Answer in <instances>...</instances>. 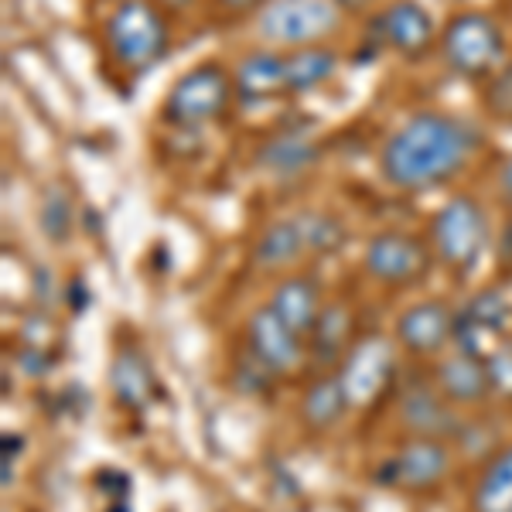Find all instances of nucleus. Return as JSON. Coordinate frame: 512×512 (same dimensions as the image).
Instances as JSON below:
<instances>
[{
    "mask_svg": "<svg viewBox=\"0 0 512 512\" xmlns=\"http://www.w3.org/2000/svg\"><path fill=\"white\" fill-rule=\"evenodd\" d=\"M482 147L475 123L454 113H414L386 137L379 151V175L400 192H431L458 178Z\"/></svg>",
    "mask_w": 512,
    "mask_h": 512,
    "instance_id": "obj_1",
    "label": "nucleus"
},
{
    "mask_svg": "<svg viewBox=\"0 0 512 512\" xmlns=\"http://www.w3.org/2000/svg\"><path fill=\"white\" fill-rule=\"evenodd\" d=\"M103 38L110 59L130 72L154 69L171 48L168 21L154 0H120L117 11L106 18Z\"/></svg>",
    "mask_w": 512,
    "mask_h": 512,
    "instance_id": "obj_2",
    "label": "nucleus"
},
{
    "mask_svg": "<svg viewBox=\"0 0 512 512\" xmlns=\"http://www.w3.org/2000/svg\"><path fill=\"white\" fill-rule=\"evenodd\" d=\"M441 55L461 79H489L506 55L502 24L489 11H461L444 24Z\"/></svg>",
    "mask_w": 512,
    "mask_h": 512,
    "instance_id": "obj_3",
    "label": "nucleus"
},
{
    "mask_svg": "<svg viewBox=\"0 0 512 512\" xmlns=\"http://www.w3.org/2000/svg\"><path fill=\"white\" fill-rule=\"evenodd\" d=\"M233 96H236V79L226 65L198 62L185 76H178L175 86L168 89V96L161 103V120L168 127H181V130L202 127V123L216 120Z\"/></svg>",
    "mask_w": 512,
    "mask_h": 512,
    "instance_id": "obj_4",
    "label": "nucleus"
},
{
    "mask_svg": "<svg viewBox=\"0 0 512 512\" xmlns=\"http://www.w3.org/2000/svg\"><path fill=\"white\" fill-rule=\"evenodd\" d=\"M342 24V7L335 0H267L256 14V35L274 48L325 45Z\"/></svg>",
    "mask_w": 512,
    "mask_h": 512,
    "instance_id": "obj_5",
    "label": "nucleus"
},
{
    "mask_svg": "<svg viewBox=\"0 0 512 512\" xmlns=\"http://www.w3.org/2000/svg\"><path fill=\"white\" fill-rule=\"evenodd\" d=\"M434 253L444 267L472 270L489 243V216L475 195H454L431 219Z\"/></svg>",
    "mask_w": 512,
    "mask_h": 512,
    "instance_id": "obj_6",
    "label": "nucleus"
},
{
    "mask_svg": "<svg viewBox=\"0 0 512 512\" xmlns=\"http://www.w3.org/2000/svg\"><path fill=\"white\" fill-rule=\"evenodd\" d=\"M427 260H431V253H427V246L420 239L386 229V233H376L366 243L362 267L383 284H410V280L427 274Z\"/></svg>",
    "mask_w": 512,
    "mask_h": 512,
    "instance_id": "obj_7",
    "label": "nucleus"
},
{
    "mask_svg": "<svg viewBox=\"0 0 512 512\" xmlns=\"http://www.w3.org/2000/svg\"><path fill=\"white\" fill-rule=\"evenodd\" d=\"M246 345L263 366L274 373H291L304 359V342L287 321L274 315V308H256L250 321H246Z\"/></svg>",
    "mask_w": 512,
    "mask_h": 512,
    "instance_id": "obj_8",
    "label": "nucleus"
},
{
    "mask_svg": "<svg viewBox=\"0 0 512 512\" xmlns=\"http://www.w3.org/2000/svg\"><path fill=\"white\" fill-rule=\"evenodd\" d=\"M376 31L383 38V45H390L396 55H407V59H420L437 38L434 18L417 0H390L379 11Z\"/></svg>",
    "mask_w": 512,
    "mask_h": 512,
    "instance_id": "obj_9",
    "label": "nucleus"
},
{
    "mask_svg": "<svg viewBox=\"0 0 512 512\" xmlns=\"http://www.w3.org/2000/svg\"><path fill=\"white\" fill-rule=\"evenodd\" d=\"M448 448L437 437H414L410 444H403L400 451L390 458V465L383 468L386 475H393L390 482L410 492L434 489L444 475H448Z\"/></svg>",
    "mask_w": 512,
    "mask_h": 512,
    "instance_id": "obj_10",
    "label": "nucleus"
},
{
    "mask_svg": "<svg viewBox=\"0 0 512 512\" xmlns=\"http://www.w3.org/2000/svg\"><path fill=\"white\" fill-rule=\"evenodd\" d=\"M393 373V345L386 338H362L342 362V383L352 403H369Z\"/></svg>",
    "mask_w": 512,
    "mask_h": 512,
    "instance_id": "obj_11",
    "label": "nucleus"
},
{
    "mask_svg": "<svg viewBox=\"0 0 512 512\" xmlns=\"http://www.w3.org/2000/svg\"><path fill=\"white\" fill-rule=\"evenodd\" d=\"M396 338L407 352L434 355L454 338V315L441 301H420L407 308L396 321Z\"/></svg>",
    "mask_w": 512,
    "mask_h": 512,
    "instance_id": "obj_12",
    "label": "nucleus"
},
{
    "mask_svg": "<svg viewBox=\"0 0 512 512\" xmlns=\"http://www.w3.org/2000/svg\"><path fill=\"white\" fill-rule=\"evenodd\" d=\"M400 417L403 427L414 431L417 437H458L461 424L458 417L451 414V403L444 400L441 390H431V386H410L400 400Z\"/></svg>",
    "mask_w": 512,
    "mask_h": 512,
    "instance_id": "obj_13",
    "label": "nucleus"
},
{
    "mask_svg": "<svg viewBox=\"0 0 512 512\" xmlns=\"http://www.w3.org/2000/svg\"><path fill=\"white\" fill-rule=\"evenodd\" d=\"M437 390L444 393L448 403H458V407H475L482 403L485 396L492 393V379H489V366L485 359L478 355H468V352H458L451 359H444L437 366Z\"/></svg>",
    "mask_w": 512,
    "mask_h": 512,
    "instance_id": "obj_14",
    "label": "nucleus"
},
{
    "mask_svg": "<svg viewBox=\"0 0 512 512\" xmlns=\"http://www.w3.org/2000/svg\"><path fill=\"white\" fill-rule=\"evenodd\" d=\"M236 79V96L243 103H260L270 96H284L287 93V79H284V52L274 48H256L246 52L233 69Z\"/></svg>",
    "mask_w": 512,
    "mask_h": 512,
    "instance_id": "obj_15",
    "label": "nucleus"
},
{
    "mask_svg": "<svg viewBox=\"0 0 512 512\" xmlns=\"http://www.w3.org/2000/svg\"><path fill=\"white\" fill-rule=\"evenodd\" d=\"M270 308L280 321L294 328L297 335L311 332L321 315V294L311 277H284L270 294Z\"/></svg>",
    "mask_w": 512,
    "mask_h": 512,
    "instance_id": "obj_16",
    "label": "nucleus"
},
{
    "mask_svg": "<svg viewBox=\"0 0 512 512\" xmlns=\"http://www.w3.org/2000/svg\"><path fill=\"white\" fill-rule=\"evenodd\" d=\"M335 72H338V52L328 45H308V48H291V52H284L287 96L311 93V89L325 86Z\"/></svg>",
    "mask_w": 512,
    "mask_h": 512,
    "instance_id": "obj_17",
    "label": "nucleus"
},
{
    "mask_svg": "<svg viewBox=\"0 0 512 512\" xmlns=\"http://www.w3.org/2000/svg\"><path fill=\"white\" fill-rule=\"evenodd\" d=\"M110 390L120 407L127 410H140L151 400V366H147L144 352L134 349V345H120L117 355H113Z\"/></svg>",
    "mask_w": 512,
    "mask_h": 512,
    "instance_id": "obj_18",
    "label": "nucleus"
},
{
    "mask_svg": "<svg viewBox=\"0 0 512 512\" xmlns=\"http://www.w3.org/2000/svg\"><path fill=\"white\" fill-rule=\"evenodd\" d=\"M308 250L304 243V233L297 226V219H280V222H270L267 229L260 233L253 246V263L260 270H284L297 263Z\"/></svg>",
    "mask_w": 512,
    "mask_h": 512,
    "instance_id": "obj_19",
    "label": "nucleus"
},
{
    "mask_svg": "<svg viewBox=\"0 0 512 512\" xmlns=\"http://www.w3.org/2000/svg\"><path fill=\"white\" fill-rule=\"evenodd\" d=\"M349 403L352 400H349V393H345L342 376H321L308 386V393H304L301 417H304V424L315 427V431H328V427H335L338 420H342Z\"/></svg>",
    "mask_w": 512,
    "mask_h": 512,
    "instance_id": "obj_20",
    "label": "nucleus"
},
{
    "mask_svg": "<svg viewBox=\"0 0 512 512\" xmlns=\"http://www.w3.org/2000/svg\"><path fill=\"white\" fill-rule=\"evenodd\" d=\"M475 512H512V448H502L485 465L475 489Z\"/></svg>",
    "mask_w": 512,
    "mask_h": 512,
    "instance_id": "obj_21",
    "label": "nucleus"
},
{
    "mask_svg": "<svg viewBox=\"0 0 512 512\" xmlns=\"http://www.w3.org/2000/svg\"><path fill=\"white\" fill-rule=\"evenodd\" d=\"M315 158V144L301 134H280L270 144H263V151L256 154V161L267 171H274V175H301V171H308L315 164Z\"/></svg>",
    "mask_w": 512,
    "mask_h": 512,
    "instance_id": "obj_22",
    "label": "nucleus"
},
{
    "mask_svg": "<svg viewBox=\"0 0 512 512\" xmlns=\"http://www.w3.org/2000/svg\"><path fill=\"white\" fill-rule=\"evenodd\" d=\"M349 338H352L349 308H345V304H328V308H321L315 328H311V349H315L321 359H335Z\"/></svg>",
    "mask_w": 512,
    "mask_h": 512,
    "instance_id": "obj_23",
    "label": "nucleus"
},
{
    "mask_svg": "<svg viewBox=\"0 0 512 512\" xmlns=\"http://www.w3.org/2000/svg\"><path fill=\"white\" fill-rule=\"evenodd\" d=\"M38 222L52 243H65L72 236V195L62 185H48L41 195Z\"/></svg>",
    "mask_w": 512,
    "mask_h": 512,
    "instance_id": "obj_24",
    "label": "nucleus"
},
{
    "mask_svg": "<svg viewBox=\"0 0 512 512\" xmlns=\"http://www.w3.org/2000/svg\"><path fill=\"white\" fill-rule=\"evenodd\" d=\"M297 226L304 233V243L315 253H332L345 243V226L328 212H308V216H297Z\"/></svg>",
    "mask_w": 512,
    "mask_h": 512,
    "instance_id": "obj_25",
    "label": "nucleus"
},
{
    "mask_svg": "<svg viewBox=\"0 0 512 512\" xmlns=\"http://www.w3.org/2000/svg\"><path fill=\"white\" fill-rule=\"evenodd\" d=\"M465 315L472 318L475 325L489 328V332L495 335L509 321V304H506V297H502L499 291H492V287H489V291H478L472 301H468Z\"/></svg>",
    "mask_w": 512,
    "mask_h": 512,
    "instance_id": "obj_26",
    "label": "nucleus"
},
{
    "mask_svg": "<svg viewBox=\"0 0 512 512\" xmlns=\"http://www.w3.org/2000/svg\"><path fill=\"white\" fill-rule=\"evenodd\" d=\"M274 376H277L274 369L263 366V362L256 359L253 352L246 355V359L236 366V386H239V390H243V393H260V390H267L270 379H274Z\"/></svg>",
    "mask_w": 512,
    "mask_h": 512,
    "instance_id": "obj_27",
    "label": "nucleus"
},
{
    "mask_svg": "<svg viewBox=\"0 0 512 512\" xmlns=\"http://www.w3.org/2000/svg\"><path fill=\"white\" fill-rule=\"evenodd\" d=\"M489 379H492V390L502 393V396H512V345H499L489 359Z\"/></svg>",
    "mask_w": 512,
    "mask_h": 512,
    "instance_id": "obj_28",
    "label": "nucleus"
},
{
    "mask_svg": "<svg viewBox=\"0 0 512 512\" xmlns=\"http://www.w3.org/2000/svg\"><path fill=\"white\" fill-rule=\"evenodd\" d=\"M489 110L495 117L512 120V65H506V72H499L489 86Z\"/></svg>",
    "mask_w": 512,
    "mask_h": 512,
    "instance_id": "obj_29",
    "label": "nucleus"
},
{
    "mask_svg": "<svg viewBox=\"0 0 512 512\" xmlns=\"http://www.w3.org/2000/svg\"><path fill=\"white\" fill-rule=\"evenodd\" d=\"M21 362H28V366H24V373H28V376H45V369H48V359L38 349L21 352Z\"/></svg>",
    "mask_w": 512,
    "mask_h": 512,
    "instance_id": "obj_30",
    "label": "nucleus"
},
{
    "mask_svg": "<svg viewBox=\"0 0 512 512\" xmlns=\"http://www.w3.org/2000/svg\"><path fill=\"white\" fill-rule=\"evenodd\" d=\"M495 181H499V195L506 198V202H512V154H509L506 161H502L499 178H495Z\"/></svg>",
    "mask_w": 512,
    "mask_h": 512,
    "instance_id": "obj_31",
    "label": "nucleus"
},
{
    "mask_svg": "<svg viewBox=\"0 0 512 512\" xmlns=\"http://www.w3.org/2000/svg\"><path fill=\"white\" fill-rule=\"evenodd\" d=\"M222 7H229V11H253V7H263L267 0H219Z\"/></svg>",
    "mask_w": 512,
    "mask_h": 512,
    "instance_id": "obj_32",
    "label": "nucleus"
},
{
    "mask_svg": "<svg viewBox=\"0 0 512 512\" xmlns=\"http://www.w3.org/2000/svg\"><path fill=\"white\" fill-rule=\"evenodd\" d=\"M335 4L342 7V11H362V7H369L373 0H335Z\"/></svg>",
    "mask_w": 512,
    "mask_h": 512,
    "instance_id": "obj_33",
    "label": "nucleus"
},
{
    "mask_svg": "<svg viewBox=\"0 0 512 512\" xmlns=\"http://www.w3.org/2000/svg\"><path fill=\"white\" fill-rule=\"evenodd\" d=\"M158 4H164V7H178V11H181V7H188L192 0H158Z\"/></svg>",
    "mask_w": 512,
    "mask_h": 512,
    "instance_id": "obj_34",
    "label": "nucleus"
},
{
    "mask_svg": "<svg viewBox=\"0 0 512 512\" xmlns=\"http://www.w3.org/2000/svg\"><path fill=\"white\" fill-rule=\"evenodd\" d=\"M96 4H103V0H96Z\"/></svg>",
    "mask_w": 512,
    "mask_h": 512,
    "instance_id": "obj_35",
    "label": "nucleus"
}]
</instances>
